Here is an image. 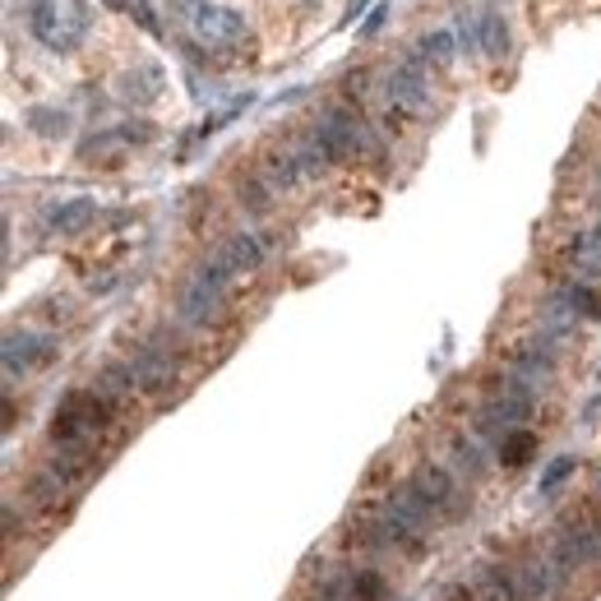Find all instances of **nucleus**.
<instances>
[{
	"label": "nucleus",
	"instance_id": "1",
	"mask_svg": "<svg viewBox=\"0 0 601 601\" xmlns=\"http://www.w3.org/2000/svg\"><path fill=\"white\" fill-rule=\"evenodd\" d=\"M28 33L51 56H70L88 43L93 5L88 0H28Z\"/></svg>",
	"mask_w": 601,
	"mask_h": 601
},
{
	"label": "nucleus",
	"instance_id": "2",
	"mask_svg": "<svg viewBox=\"0 0 601 601\" xmlns=\"http://www.w3.org/2000/svg\"><path fill=\"white\" fill-rule=\"evenodd\" d=\"M116 417V398L103 389H70L51 412V444L61 449H88V440L107 431Z\"/></svg>",
	"mask_w": 601,
	"mask_h": 601
},
{
	"label": "nucleus",
	"instance_id": "3",
	"mask_svg": "<svg viewBox=\"0 0 601 601\" xmlns=\"http://www.w3.org/2000/svg\"><path fill=\"white\" fill-rule=\"evenodd\" d=\"M177 10L185 14V28L195 37V47L208 51H237L250 43V24L241 10L213 5V0H177Z\"/></svg>",
	"mask_w": 601,
	"mask_h": 601
},
{
	"label": "nucleus",
	"instance_id": "4",
	"mask_svg": "<svg viewBox=\"0 0 601 601\" xmlns=\"http://www.w3.org/2000/svg\"><path fill=\"white\" fill-rule=\"evenodd\" d=\"M384 98H389V121L402 116H425L431 111V65L417 56V47L402 51V61L384 74Z\"/></svg>",
	"mask_w": 601,
	"mask_h": 601
},
{
	"label": "nucleus",
	"instance_id": "5",
	"mask_svg": "<svg viewBox=\"0 0 601 601\" xmlns=\"http://www.w3.org/2000/svg\"><path fill=\"white\" fill-rule=\"evenodd\" d=\"M551 565L560 578H569L588 565H601V518L592 514H569L551 537Z\"/></svg>",
	"mask_w": 601,
	"mask_h": 601
},
{
	"label": "nucleus",
	"instance_id": "6",
	"mask_svg": "<svg viewBox=\"0 0 601 601\" xmlns=\"http://www.w3.org/2000/svg\"><path fill=\"white\" fill-rule=\"evenodd\" d=\"M402 491L421 504V514L431 522H444V518H458L462 514V495H458V477L440 462H421V468L402 481Z\"/></svg>",
	"mask_w": 601,
	"mask_h": 601
},
{
	"label": "nucleus",
	"instance_id": "7",
	"mask_svg": "<svg viewBox=\"0 0 601 601\" xmlns=\"http://www.w3.org/2000/svg\"><path fill=\"white\" fill-rule=\"evenodd\" d=\"M56 357V338L37 334V328H10L5 334V380L14 384L19 375L37 371V365H47Z\"/></svg>",
	"mask_w": 601,
	"mask_h": 601
},
{
	"label": "nucleus",
	"instance_id": "8",
	"mask_svg": "<svg viewBox=\"0 0 601 601\" xmlns=\"http://www.w3.org/2000/svg\"><path fill=\"white\" fill-rule=\"evenodd\" d=\"M130 375H134V394H163L171 380H177V357L158 342H144L140 352L130 357Z\"/></svg>",
	"mask_w": 601,
	"mask_h": 601
},
{
	"label": "nucleus",
	"instance_id": "9",
	"mask_svg": "<svg viewBox=\"0 0 601 601\" xmlns=\"http://www.w3.org/2000/svg\"><path fill=\"white\" fill-rule=\"evenodd\" d=\"M93 223H98V200H56L47 204L43 213V231L47 237H80V231H88Z\"/></svg>",
	"mask_w": 601,
	"mask_h": 601
},
{
	"label": "nucleus",
	"instance_id": "10",
	"mask_svg": "<svg viewBox=\"0 0 601 601\" xmlns=\"http://www.w3.org/2000/svg\"><path fill=\"white\" fill-rule=\"evenodd\" d=\"M213 255L227 264L231 278H245V274H260V264L268 260V245H264L260 231H237V237H227Z\"/></svg>",
	"mask_w": 601,
	"mask_h": 601
},
{
	"label": "nucleus",
	"instance_id": "11",
	"mask_svg": "<svg viewBox=\"0 0 601 601\" xmlns=\"http://www.w3.org/2000/svg\"><path fill=\"white\" fill-rule=\"evenodd\" d=\"M116 88H121V98H125V103H134V107H153V103L163 98V88H167V70H163L158 61H140L134 70L121 74V84H116Z\"/></svg>",
	"mask_w": 601,
	"mask_h": 601
},
{
	"label": "nucleus",
	"instance_id": "12",
	"mask_svg": "<svg viewBox=\"0 0 601 601\" xmlns=\"http://www.w3.org/2000/svg\"><path fill=\"white\" fill-rule=\"evenodd\" d=\"M477 33H481V56H486V61H504V56H509L514 33H509V19H504L500 10H481Z\"/></svg>",
	"mask_w": 601,
	"mask_h": 601
},
{
	"label": "nucleus",
	"instance_id": "13",
	"mask_svg": "<svg viewBox=\"0 0 601 601\" xmlns=\"http://www.w3.org/2000/svg\"><path fill=\"white\" fill-rule=\"evenodd\" d=\"M260 177H264V185L274 190V195H278V190H292V185L305 177L301 163H297V148H274V153H268V158H264Z\"/></svg>",
	"mask_w": 601,
	"mask_h": 601
},
{
	"label": "nucleus",
	"instance_id": "14",
	"mask_svg": "<svg viewBox=\"0 0 601 601\" xmlns=\"http://www.w3.org/2000/svg\"><path fill=\"white\" fill-rule=\"evenodd\" d=\"M417 56L431 70H449L458 61V37L449 28H435V33H421V43H417Z\"/></svg>",
	"mask_w": 601,
	"mask_h": 601
},
{
	"label": "nucleus",
	"instance_id": "15",
	"mask_svg": "<svg viewBox=\"0 0 601 601\" xmlns=\"http://www.w3.org/2000/svg\"><path fill=\"white\" fill-rule=\"evenodd\" d=\"M24 125L33 134H43V140H65V134H70V111H61V107H28Z\"/></svg>",
	"mask_w": 601,
	"mask_h": 601
},
{
	"label": "nucleus",
	"instance_id": "16",
	"mask_svg": "<svg viewBox=\"0 0 601 601\" xmlns=\"http://www.w3.org/2000/svg\"><path fill=\"white\" fill-rule=\"evenodd\" d=\"M495 454H500V468H522V462H528V458L537 454V435L518 425V431H509V435L500 440V449H495Z\"/></svg>",
	"mask_w": 601,
	"mask_h": 601
},
{
	"label": "nucleus",
	"instance_id": "17",
	"mask_svg": "<svg viewBox=\"0 0 601 601\" xmlns=\"http://www.w3.org/2000/svg\"><path fill=\"white\" fill-rule=\"evenodd\" d=\"M560 292H565V301L574 305V315H578V320H601V297H597V287H592V283L574 278V283L560 287Z\"/></svg>",
	"mask_w": 601,
	"mask_h": 601
},
{
	"label": "nucleus",
	"instance_id": "18",
	"mask_svg": "<svg viewBox=\"0 0 601 601\" xmlns=\"http://www.w3.org/2000/svg\"><path fill=\"white\" fill-rule=\"evenodd\" d=\"M347 588H352V601H384V574L357 569V574H347Z\"/></svg>",
	"mask_w": 601,
	"mask_h": 601
},
{
	"label": "nucleus",
	"instance_id": "19",
	"mask_svg": "<svg viewBox=\"0 0 601 601\" xmlns=\"http://www.w3.org/2000/svg\"><path fill=\"white\" fill-rule=\"evenodd\" d=\"M574 468H578V458H574V454H560V458H551V468L541 472V486H537V491H541V495H555V491H560V486H565V481L574 477Z\"/></svg>",
	"mask_w": 601,
	"mask_h": 601
},
{
	"label": "nucleus",
	"instance_id": "20",
	"mask_svg": "<svg viewBox=\"0 0 601 601\" xmlns=\"http://www.w3.org/2000/svg\"><path fill=\"white\" fill-rule=\"evenodd\" d=\"M454 37H458V51H481V33H477V14L468 19V10H454Z\"/></svg>",
	"mask_w": 601,
	"mask_h": 601
},
{
	"label": "nucleus",
	"instance_id": "21",
	"mask_svg": "<svg viewBox=\"0 0 601 601\" xmlns=\"http://www.w3.org/2000/svg\"><path fill=\"white\" fill-rule=\"evenodd\" d=\"M454 462H458L462 472H472V477L486 472V468H481V440H477V435H472V440L458 435V440H454Z\"/></svg>",
	"mask_w": 601,
	"mask_h": 601
},
{
	"label": "nucleus",
	"instance_id": "22",
	"mask_svg": "<svg viewBox=\"0 0 601 601\" xmlns=\"http://www.w3.org/2000/svg\"><path fill=\"white\" fill-rule=\"evenodd\" d=\"M116 140H121V144H148L153 125L148 121H125V125H116Z\"/></svg>",
	"mask_w": 601,
	"mask_h": 601
},
{
	"label": "nucleus",
	"instance_id": "23",
	"mask_svg": "<svg viewBox=\"0 0 601 601\" xmlns=\"http://www.w3.org/2000/svg\"><path fill=\"white\" fill-rule=\"evenodd\" d=\"M347 597H352V588H347V578H342V574H334V578H324V584H320V597H315V601H347Z\"/></svg>",
	"mask_w": 601,
	"mask_h": 601
},
{
	"label": "nucleus",
	"instance_id": "24",
	"mask_svg": "<svg viewBox=\"0 0 601 601\" xmlns=\"http://www.w3.org/2000/svg\"><path fill=\"white\" fill-rule=\"evenodd\" d=\"M384 14H389V10H384V5H380V10L371 14V19H365V28H361V33H365V37H371V33H375V28L384 24Z\"/></svg>",
	"mask_w": 601,
	"mask_h": 601
},
{
	"label": "nucleus",
	"instance_id": "25",
	"mask_svg": "<svg viewBox=\"0 0 601 601\" xmlns=\"http://www.w3.org/2000/svg\"><path fill=\"white\" fill-rule=\"evenodd\" d=\"M597 495H601V468H597Z\"/></svg>",
	"mask_w": 601,
	"mask_h": 601
},
{
	"label": "nucleus",
	"instance_id": "26",
	"mask_svg": "<svg viewBox=\"0 0 601 601\" xmlns=\"http://www.w3.org/2000/svg\"><path fill=\"white\" fill-rule=\"evenodd\" d=\"M597 208H601V181H597Z\"/></svg>",
	"mask_w": 601,
	"mask_h": 601
}]
</instances>
